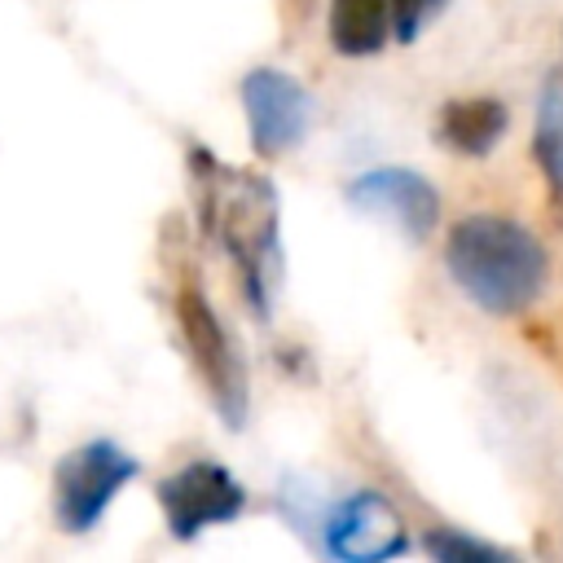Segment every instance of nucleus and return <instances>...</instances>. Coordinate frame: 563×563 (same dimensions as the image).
Here are the masks:
<instances>
[{
  "instance_id": "7ed1b4c3",
  "label": "nucleus",
  "mask_w": 563,
  "mask_h": 563,
  "mask_svg": "<svg viewBox=\"0 0 563 563\" xmlns=\"http://www.w3.org/2000/svg\"><path fill=\"white\" fill-rule=\"evenodd\" d=\"M172 317H176V330L185 339V352L207 387V400L211 409L220 413V422L229 431H242L246 427V413H251V378H246V361L233 343V334L224 330V321L216 317V308L207 303V295L198 290V282H180L176 286V299H172Z\"/></svg>"
},
{
  "instance_id": "9d476101",
  "label": "nucleus",
  "mask_w": 563,
  "mask_h": 563,
  "mask_svg": "<svg viewBox=\"0 0 563 563\" xmlns=\"http://www.w3.org/2000/svg\"><path fill=\"white\" fill-rule=\"evenodd\" d=\"M532 158L550 189V211L563 224V70H550L537 92V123H532Z\"/></svg>"
},
{
  "instance_id": "0eeeda50",
  "label": "nucleus",
  "mask_w": 563,
  "mask_h": 563,
  "mask_svg": "<svg viewBox=\"0 0 563 563\" xmlns=\"http://www.w3.org/2000/svg\"><path fill=\"white\" fill-rule=\"evenodd\" d=\"M242 110L251 128V145L260 158H282L290 154L308 128H312V97L308 88L277 70V66H255L242 79Z\"/></svg>"
},
{
  "instance_id": "f257e3e1",
  "label": "nucleus",
  "mask_w": 563,
  "mask_h": 563,
  "mask_svg": "<svg viewBox=\"0 0 563 563\" xmlns=\"http://www.w3.org/2000/svg\"><path fill=\"white\" fill-rule=\"evenodd\" d=\"M189 176L202 202L207 233L233 260L238 286L255 321H268L282 286V198L264 172L229 167L207 150H189Z\"/></svg>"
},
{
  "instance_id": "1a4fd4ad",
  "label": "nucleus",
  "mask_w": 563,
  "mask_h": 563,
  "mask_svg": "<svg viewBox=\"0 0 563 563\" xmlns=\"http://www.w3.org/2000/svg\"><path fill=\"white\" fill-rule=\"evenodd\" d=\"M510 128V110L501 97H453L435 114V141L462 158H484Z\"/></svg>"
},
{
  "instance_id": "9b49d317",
  "label": "nucleus",
  "mask_w": 563,
  "mask_h": 563,
  "mask_svg": "<svg viewBox=\"0 0 563 563\" xmlns=\"http://www.w3.org/2000/svg\"><path fill=\"white\" fill-rule=\"evenodd\" d=\"M391 35L387 0H330V44L343 57H374Z\"/></svg>"
},
{
  "instance_id": "6e6552de",
  "label": "nucleus",
  "mask_w": 563,
  "mask_h": 563,
  "mask_svg": "<svg viewBox=\"0 0 563 563\" xmlns=\"http://www.w3.org/2000/svg\"><path fill=\"white\" fill-rule=\"evenodd\" d=\"M347 202L369 216L391 220L409 242H427L440 220V194L413 167H369V172L352 176Z\"/></svg>"
},
{
  "instance_id": "ddd939ff",
  "label": "nucleus",
  "mask_w": 563,
  "mask_h": 563,
  "mask_svg": "<svg viewBox=\"0 0 563 563\" xmlns=\"http://www.w3.org/2000/svg\"><path fill=\"white\" fill-rule=\"evenodd\" d=\"M444 4H449V0H387L391 35H396L400 44H413V40L427 31V22H431Z\"/></svg>"
},
{
  "instance_id": "39448f33",
  "label": "nucleus",
  "mask_w": 563,
  "mask_h": 563,
  "mask_svg": "<svg viewBox=\"0 0 563 563\" xmlns=\"http://www.w3.org/2000/svg\"><path fill=\"white\" fill-rule=\"evenodd\" d=\"M154 497H158L167 532L176 541H194L207 528H224V523L242 519V510H246V488L233 479L229 466H220L211 457L185 462L180 471L158 479Z\"/></svg>"
},
{
  "instance_id": "f8f14e48",
  "label": "nucleus",
  "mask_w": 563,
  "mask_h": 563,
  "mask_svg": "<svg viewBox=\"0 0 563 563\" xmlns=\"http://www.w3.org/2000/svg\"><path fill=\"white\" fill-rule=\"evenodd\" d=\"M422 550L431 559H440V563H510L515 559L510 550H501L493 541H479V537H471L462 528H431L422 537Z\"/></svg>"
},
{
  "instance_id": "423d86ee",
  "label": "nucleus",
  "mask_w": 563,
  "mask_h": 563,
  "mask_svg": "<svg viewBox=\"0 0 563 563\" xmlns=\"http://www.w3.org/2000/svg\"><path fill=\"white\" fill-rule=\"evenodd\" d=\"M321 545L343 563H383L409 550V532L383 493L356 488L321 515Z\"/></svg>"
},
{
  "instance_id": "f03ea898",
  "label": "nucleus",
  "mask_w": 563,
  "mask_h": 563,
  "mask_svg": "<svg viewBox=\"0 0 563 563\" xmlns=\"http://www.w3.org/2000/svg\"><path fill=\"white\" fill-rule=\"evenodd\" d=\"M444 268L453 286L488 317H515L528 312L550 277V260L541 238L493 211L462 216L444 238Z\"/></svg>"
},
{
  "instance_id": "20e7f679",
  "label": "nucleus",
  "mask_w": 563,
  "mask_h": 563,
  "mask_svg": "<svg viewBox=\"0 0 563 563\" xmlns=\"http://www.w3.org/2000/svg\"><path fill=\"white\" fill-rule=\"evenodd\" d=\"M141 475V462L119 449L114 440L97 435L79 449H70L57 471H53V515H57V528L62 532H92L106 510L114 506V497Z\"/></svg>"
}]
</instances>
